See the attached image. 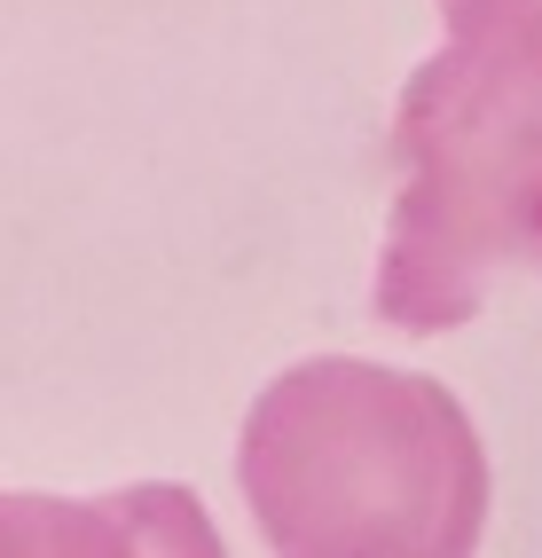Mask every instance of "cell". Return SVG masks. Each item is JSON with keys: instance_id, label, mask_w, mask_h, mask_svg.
Returning <instances> with one entry per match:
<instances>
[{"instance_id": "cell-1", "label": "cell", "mask_w": 542, "mask_h": 558, "mask_svg": "<svg viewBox=\"0 0 542 558\" xmlns=\"http://www.w3.org/2000/svg\"><path fill=\"white\" fill-rule=\"evenodd\" d=\"M519 268H542V0H495L448 24L393 110L378 315L441 339Z\"/></svg>"}, {"instance_id": "cell-2", "label": "cell", "mask_w": 542, "mask_h": 558, "mask_svg": "<svg viewBox=\"0 0 542 558\" xmlns=\"http://www.w3.org/2000/svg\"><path fill=\"white\" fill-rule=\"evenodd\" d=\"M236 480L260 543L299 558H464L488 527V449L464 401L361 354H315L260 386Z\"/></svg>"}, {"instance_id": "cell-3", "label": "cell", "mask_w": 542, "mask_h": 558, "mask_svg": "<svg viewBox=\"0 0 542 558\" xmlns=\"http://www.w3.org/2000/svg\"><path fill=\"white\" fill-rule=\"evenodd\" d=\"M0 543H181V550H221V535L197 527V504L181 488H126L119 504H48V496H0Z\"/></svg>"}, {"instance_id": "cell-4", "label": "cell", "mask_w": 542, "mask_h": 558, "mask_svg": "<svg viewBox=\"0 0 542 558\" xmlns=\"http://www.w3.org/2000/svg\"><path fill=\"white\" fill-rule=\"evenodd\" d=\"M480 9H495V0H441V16H448V24H464V16H480Z\"/></svg>"}]
</instances>
